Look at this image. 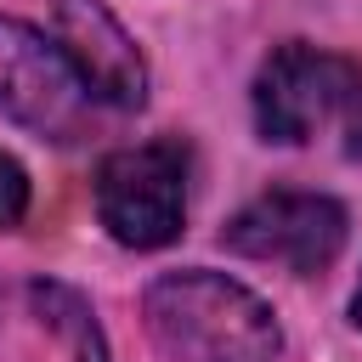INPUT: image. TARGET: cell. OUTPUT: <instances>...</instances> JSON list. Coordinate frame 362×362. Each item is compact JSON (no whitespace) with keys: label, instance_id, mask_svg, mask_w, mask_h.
<instances>
[{"label":"cell","instance_id":"obj_1","mask_svg":"<svg viewBox=\"0 0 362 362\" xmlns=\"http://www.w3.org/2000/svg\"><path fill=\"white\" fill-rule=\"evenodd\" d=\"M147 328L170 362H277L283 351L272 305L221 272H164L147 288Z\"/></svg>","mask_w":362,"mask_h":362},{"label":"cell","instance_id":"obj_2","mask_svg":"<svg viewBox=\"0 0 362 362\" xmlns=\"http://www.w3.org/2000/svg\"><path fill=\"white\" fill-rule=\"evenodd\" d=\"M255 124L266 141H311L322 124L345 130V153L362 158V62L283 45L255 79Z\"/></svg>","mask_w":362,"mask_h":362},{"label":"cell","instance_id":"obj_3","mask_svg":"<svg viewBox=\"0 0 362 362\" xmlns=\"http://www.w3.org/2000/svg\"><path fill=\"white\" fill-rule=\"evenodd\" d=\"M96 215L124 249H164L187 221V153L175 141L119 147L96 170Z\"/></svg>","mask_w":362,"mask_h":362},{"label":"cell","instance_id":"obj_4","mask_svg":"<svg viewBox=\"0 0 362 362\" xmlns=\"http://www.w3.org/2000/svg\"><path fill=\"white\" fill-rule=\"evenodd\" d=\"M85 102L90 96L62 62L57 40L17 17H0V113L51 141H74L85 130Z\"/></svg>","mask_w":362,"mask_h":362},{"label":"cell","instance_id":"obj_5","mask_svg":"<svg viewBox=\"0 0 362 362\" xmlns=\"http://www.w3.org/2000/svg\"><path fill=\"white\" fill-rule=\"evenodd\" d=\"M226 249L317 277L345 249V209L322 192H266L226 221Z\"/></svg>","mask_w":362,"mask_h":362},{"label":"cell","instance_id":"obj_6","mask_svg":"<svg viewBox=\"0 0 362 362\" xmlns=\"http://www.w3.org/2000/svg\"><path fill=\"white\" fill-rule=\"evenodd\" d=\"M51 40L90 102H107V107L147 102V62H141L136 40L124 34V23L102 0H57Z\"/></svg>","mask_w":362,"mask_h":362},{"label":"cell","instance_id":"obj_7","mask_svg":"<svg viewBox=\"0 0 362 362\" xmlns=\"http://www.w3.org/2000/svg\"><path fill=\"white\" fill-rule=\"evenodd\" d=\"M28 300H34V311L45 317V328L68 345V356H74V362H107V339H102V328H96L90 305H85L74 288H62V283H34V288H28Z\"/></svg>","mask_w":362,"mask_h":362},{"label":"cell","instance_id":"obj_8","mask_svg":"<svg viewBox=\"0 0 362 362\" xmlns=\"http://www.w3.org/2000/svg\"><path fill=\"white\" fill-rule=\"evenodd\" d=\"M28 215V175L11 153H0V232H11Z\"/></svg>","mask_w":362,"mask_h":362},{"label":"cell","instance_id":"obj_9","mask_svg":"<svg viewBox=\"0 0 362 362\" xmlns=\"http://www.w3.org/2000/svg\"><path fill=\"white\" fill-rule=\"evenodd\" d=\"M351 317H356V328H362V283H356V300H351Z\"/></svg>","mask_w":362,"mask_h":362}]
</instances>
